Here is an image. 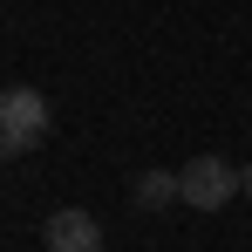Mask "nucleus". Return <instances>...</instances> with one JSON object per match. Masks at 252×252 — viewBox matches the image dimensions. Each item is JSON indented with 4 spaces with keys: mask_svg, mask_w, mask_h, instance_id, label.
<instances>
[{
    "mask_svg": "<svg viewBox=\"0 0 252 252\" xmlns=\"http://www.w3.org/2000/svg\"><path fill=\"white\" fill-rule=\"evenodd\" d=\"M48 129H55V116H48V95H41V89H0V164L41 150Z\"/></svg>",
    "mask_w": 252,
    "mask_h": 252,
    "instance_id": "1",
    "label": "nucleus"
},
{
    "mask_svg": "<svg viewBox=\"0 0 252 252\" xmlns=\"http://www.w3.org/2000/svg\"><path fill=\"white\" fill-rule=\"evenodd\" d=\"M177 198L198 205V211H218V205H232V198H246L239 164H225V157H191V164L177 170Z\"/></svg>",
    "mask_w": 252,
    "mask_h": 252,
    "instance_id": "2",
    "label": "nucleus"
},
{
    "mask_svg": "<svg viewBox=\"0 0 252 252\" xmlns=\"http://www.w3.org/2000/svg\"><path fill=\"white\" fill-rule=\"evenodd\" d=\"M48 252H102V225L89 218L82 205H62L55 218H48Z\"/></svg>",
    "mask_w": 252,
    "mask_h": 252,
    "instance_id": "3",
    "label": "nucleus"
},
{
    "mask_svg": "<svg viewBox=\"0 0 252 252\" xmlns=\"http://www.w3.org/2000/svg\"><path fill=\"white\" fill-rule=\"evenodd\" d=\"M177 198V170H136L129 177V205L136 211H157V205H170Z\"/></svg>",
    "mask_w": 252,
    "mask_h": 252,
    "instance_id": "4",
    "label": "nucleus"
},
{
    "mask_svg": "<svg viewBox=\"0 0 252 252\" xmlns=\"http://www.w3.org/2000/svg\"><path fill=\"white\" fill-rule=\"evenodd\" d=\"M239 184H246V198H252V164H246V170H239Z\"/></svg>",
    "mask_w": 252,
    "mask_h": 252,
    "instance_id": "5",
    "label": "nucleus"
}]
</instances>
